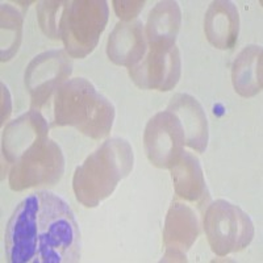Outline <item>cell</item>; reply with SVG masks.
<instances>
[{"instance_id":"cell-11","label":"cell","mask_w":263,"mask_h":263,"mask_svg":"<svg viewBox=\"0 0 263 263\" xmlns=\"http://www.w3.org/2000/svg\"><path fill=\"white\" fill-rule=\"evenodd\" d=\"M49 136V124L37 109H30L11 121L3 132L2 149L7 162L15 163L16 159L37 141Z\"/></svg>"},{"instance_id":"cell-21","label":"cell","mask_w":263,"mask_h":263,"mask_svg":"<svg viewBox=\"0 0 263 263\" xmlns=\"http://www.w3.org/2000/svg\"><path fill=\"white\" fill-rule=\"evenodd\" d=\"M2 93H3V102H2V124H3L11 115V98H9L8 88L4 84H2Z\"/></svg>"},{"instance_id":"cell-1","label":"cell","mask_w":263,"mask_h":263,"mask_svg":"<svg viewBox=\"0 0 263 263\" xmlns=\"http://www.w3.org/2000/svg\"><path fill=\"white\" fill-rule=\"evenodd\" d=\"M11 263H74L81 260V230L62 197L30 194L16 206L4 234Z\"/></svg>"},{"instance_id":"cell-13","label":"cell","mask_w":263,"mask_h":263,"mask_svg":"<svg viewBox=\"0 0 263 263\" xmlns=\"http://www.w3.org/2000/svg\"><path fill=\"white\" fill-rule=\"evenodd\" d=\"M147 50L144 24L140 20L120 21L108 37V58L119 66L137 65L144 60Z\"/></svg>"},{"instance_id":"cell-14","label":"cell","mask_w":263,"mask_h":263,"mask_svg":"<svg viewBox=\"0 0 263 263\" xmlns=\"http://www.w3.org/2000/svg\"><path fill=\"white\" fill-rule=\"evenodd\" d=\"M204 32L215 48L228 50L236 45L239 34V13L228 0L212 2L204 17Z\"/></svg>"},{"instance_id":"cell-4","label":"cell","mask_w":263,"mask_h":263,"mask_svg":"<svg viewBox=\"0 0 263 263\" xmlns=\"http://www.w3.org/2000/svg\"><path fill=\"white\" fill-rule=\"evenodd\" d=\"M109 16L104 0L67 2L61 20V40L72 58H84L92 53L104 32Z\"/></svg>"},{"instance_id":"cell-19","label":"cell","mask_w":263,"mask_h":263,"mask_svg":"<svg viewBox=\"0 0 263 263\" xmlns=\"http://www.w3.org/2000/svg\"><path fill=\"white\" fill-rule=\"evenodd\" d=\"M67 2H39L37 17L42 32L53 40H61V20Z\"/></svg>"},{"instance_id":"cell-10","label":"cell","mask_w":263,"mask_h":263,"mask_svg":"<svg viewBox=\"0 0 263 263\" xmlns=\"http://www.w3.org/2000/svg\"><path fill=\"white\" fill-rule=\"evenodd\" d=\"M200 234V224L194 208L179 200L173 201L163 229V245L166 251L163 262H185L187 251Z\"/></svg>"},{"instance_id":"cell-12","label":"cell","mask_w":263,"mask_h":263,"mask_svg":"<svg viewBox=\"0 0 263 263\" xmlns=\"http://www.w3.org/2000/svg\"><path fill=\"white\" fill-rule=\"evenodd\" d=\"M180 121L184 132L185 145L197 153L205 152L210 141V125L203 105L190 93H175L167 105Z\"/></svg>"},{"instance_id":"cell-5","label":"cell","mask_w":263,"mask_h":263,"mask_svg":"<svg viewBox=\"0 0 263 263\" xmlns=\"http://www.w3.org/2000/svg\"><path fill=\"white\" fill-rule=\"evenodd\" d=\"M203 227L211 249L218 257L246 249L255 233L250 216L238 205L224 199H218L208 205Z\"/></svg>"},{"instance_id":"cell-18","label":"cell","mask_w":263,"mask_h":263,"mask_svg":"<svg viewBox=\"0 0 263 263\" xmlns=\"http://www.w3.org/2000/svg\"><path fill=\"white\" fill-rule=\"evenodd\" d=\"M24 12L8 3L2 4V62H7L17 53L23 40Z\"/></svg>"},{"instance_id":"cell-3","label":"cell","mask_w":263,"mask_h":263,"mask_svg":"<svg viewBox=\"0 0 263 263\" xmlns=\"http://www.w3.org/2000/svg\"><path fill=\"white\" fill-rule=\"evenodd\" d=\"M115 107L84 78L69 79L54 93V124L72 126L82 135L100 140L109 135Z\"/></svg>"},{"instance_id":"cell-9","label":"cell","mask_w":263,"mask_h":263,"mask_svg":"<svg viewBox=\"0 0 263 263\" xmlns=\"http://www.w3.org/2000/svg\"><path fill=\"white\" fill-rule=\"evenodd\" d=\"M182 74V60L177 45L170 49H149L144 60L129 67L133 83L144 90L170 91Z\"/></svg>"},{"instance_id":"cell-20","label":"cell","mask_w":263,"mask_h":263,"mask_svg":"<svg viewBox=\"0 0 263 263\" xmlns=\"http://www.w3.org/2000/svg\"><path fill=\"white\" fill-rule=\"evenodd\" d=\"M115 12H116L117 17L121 21H133L136 20L140 12L142 11L145 6V2L138 0V2H124V0H115L114 3Z\"/></svg>"},{"instance_id":"cell-15","label":"cell","mask_w":263,"mask_h":263,"mask_svg":"<svg viewBox=\"0 0 263 263\" xmlns=\"http://www.w3.org/2000/svg\"><path fill=\"white\" fill-rule=\"evenodd\" d=\"M170 171L174 190L178 197L184 201L196 203L199 206L208 201L210 195L203 168L199 159L192 153L183 150L177 161L171 164Z\"/></svg>"},{"instance_id":"cell-2","label":"cell","mask_w":263,"mask_h":263,"mask_svg":"<svg viewBox=\"0 0 263 263\" xmlns=\"http://www.w3.org/2000/svg\"><path fill=\"white\" fill-rule=\"evenodd\" d=\"M135 166L133 147L124 138H109L75 168L72 191L86 208H95L111 196L120 180Z\"/></svg>"},{"instance_id":"cell-8","label":"cell","mask_w":263,"mask_h":263,"mask_svg":"<svg viewBox=\"0 0 263 263\" xmlns=\"http://www.w3.org/2000/svg\"><path fill=\"white\" fill-rule=\"evenodd\" d=\"M185 145L184 132L178 117L162 111L149 120L144 132V146L147 159L158 168H170Z\"/></svg>"},{"instance_id":"cell-16","label":"cell","mask_w":263,"mask_h":263,"mask_svg":"<svg viewBox=\"0 0 263 263\" xmlns=\"http://www.w3.org/2000/svg\"><path fill=\"white\" fill-rule=\"evenodd\" d=\"M182 24V11L178 2H159L150 11L146 23V41L149 49H170L175 46Z\"/></svg>"},{"instance_id":"cell-7","label":"cell","mask_w":263,"mask_h":263,"mask_svg":"<svg viewBox=\"0 0 263 263\" xmlns=\"http://www.w3.org/2000/svg\"><path fill=\"white\" fill-rule=\"evenodd\" d=\"M72 74V61L66 50L54 49L33 58L25 70V88L32 109L40 111Z\"/></svg>"},{"instance_id":"cell-6","label":"cell","mask_w":263,"mask_h":263,"mask_svg":"<svg viewBox=\"0 0 263 263\" xmlns=\"http://www.w3.org/2000/svg\"><path fill=\"white\" fill-rule=\"evenodd\" d=\"M65 173V157L57 142L41 138L28 147L12 164L9 171V187L24 191L44 185L57 184Z\"/></svg>"},{"instance_id":"cell-17","label":"cell","mask_w":263,"mask_h":263,"mask_svg":"<svg viewBox=\"0 0 263 263\" xmlns=\"http://www.w3.org/2000/svg\"><path fill=\"white\" fill-rule=\"evenodd\" d=\"M232 82L236 92L251 98L262 90V46L248 45L239 51L232 67Z\"/></svg>"}]
</instances>
